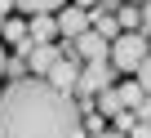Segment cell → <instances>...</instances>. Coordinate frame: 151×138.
I'll return each instance as SVG.
<instances>
[{
    "label": "cell",
    "mask_w": 151,
    "mask_h": 138,
    "mask_svg": "<svg viewBox=\"0 0 151 138\" xmlns=\"http://www.w3.org/2000/svg\"><path fill=\"white\" fill-rule=\"evenodd\" d=\"M98 107H102V116H120V111H124L120 98H116V89H102V94H98Z\"/></svg>",
    "instance_id": "cell-13"
},
{
    "label": "cell",
    "mask_w": 151,
    "mask_h": 138,
    "mask_svg": "<svg viewBox=\"0 0 151 138\" xmlns=\"http://www.w3.org/2000/svg\"><path fill=\"white\" fill-rule=\"evenodd\" d=\"M0 31H5V40H14V45H31V40H27V22H22V18L0 22Z\"/></svg>",
    "instance_id": "cell-11"
},
{
    "label": "cell",
    "mask_w": 151,
    "mask_h": 138,
    "mask_svg": "<svg viewBox=\"0 0 151 138\" xmlns=\"http://www.w3.org/2000/svg\"><path fill=\"white\" fill-rule=\"evenodd\" d=\"M14 9V0H0V22H5V14Z\"/></svg>",
    "instance_id": "cell-19"
},
{
    "label": "cell",
    "mask_w": 151,
    "mask_h": 138,
    "mask_svg": "<svg viewBox=\"0 0 151 138\" xmlns=\"http://www.w3.org/2000/svg\"><path fill=\"white\" fill-rule=\"evenodd\" d=\"M133 138H151V129H147V125L138 120V125H133Z\"/></svg>",
    "instance_id": "cell-17"
},
{
    "label": "cell",
    "mask_w": 151,
    "mask_h": 138,
    "mask_svg": "<svg viewBox=\"0 0 151 138\" xmlns=\"http://www.w3.org/2000/svg\"><path fill=\"white\" fill-rule=\"evenodd\" d=\"M147 53H151V40H147L142 31H120V36L111 40V49H107V58H111L116 72H133Z\"/></svg>",
    "instance_id": "cell-2"
},
{
    "label": "cell",
    "mask_w": 151,
    "mask_h": 138,
    "mask_svg": "<svg viewBox=\"0 0 151 138\" xmlns=\"http://www.w3.org/2000/svg\"><path fill=\"white\" fill-rule=\"evenodd\" d=\"M0 138H85L80 107L45 76H22L0 94Z\"/></svg>",
    "instance_id": "cell-1"
},
{
    "label": "cell",
    "mask_w": 151,
    "mask_h": 138,
    "mask_svg": "<svg viewBox=\"0 0 151 138\" xmlns=\"http://www.w3.org/2000/svg\"><path fill=\"white\" fill-rule=\"evenodd\" d=\"M45 80H49L53 89H62V94H71L76 85H80V67H76L71 58H58V62L49 67V72H45Z\"/></svg>",
    "instance_id": "cell-4"
},
{
    "label": "cell",
    "mask_w": 151,
    "mask_h": 138,
    "mask_svg": "<svg viewBox=\"0 0 151 138\" xmlns=\"http://www.w3.org/2000/svg\"><path fill=\"white\" fill-rule=\"evenodd\" d=\"M22 53H27V67H31V76H45L49 67L62 58V49H53V45H22Z\"/></svg>",
    "instance_id": "cell-6"
},
{
    "label": "cell",
    "mask_w": 151,
    "mask_h": 138,
    "mask_svg": "<svg viewBox=\"0 0 151 138\" xmlns=\"http://www.w3.org/2000/svg\"><path fill=\"white\" fill-rule=\"evenodd\" d=\"M116 98H120V107H124V111H138V103H142L147 94H142V85H138V80H124V85H116Z\"/></svg>",
    "instance_id": "cell-9"
},
{
    "label": "cell",
    "mask_w": 151,
    "mask_h": 138,
    "mask_svg": "<svg viewBox=\"0 0 151 138\" xmlns=\"http://www.w3.org/2000/svg\"><path fill=\"white\" fill-rule=\"evenodd\" d=\"M53 22H58V31H62V36H71V40H76L80 31H89V9H76V5H62Z\"/></svg>",
    "instance_id": "cell-5"
},
{
    "label": "cell",
    "mask_w": 151,
    "mask_h": 138,
    "mask_svg": "<svg viewBox=\"0 0 151 138\" xmlns=\"http://www.w3.org/2000/svg\"><path fill=\"white\" fill-rule=\"evenodd\" d=\"M133 80L142 85V94H151V53H147V58H142V62L133 67Z\"/></svg>",
    "instance_id": "cell-14"
},
{
    "label": "cell",
    "mask_w": 151,
    "mask_h": 138,
    "mask_svg": "<svg viewBox=\"0 0 151 138\" xmlns=\"http://www.w3.org/2000/svg\"><path fill=\"white\" fill-rule=\"evenodd\" d=\"M93 138H124V134H111V129H98Z\"/></svg>",
    "instance_id": "cell-20"
},
{
    "label": "cell",
    "mask_w": 151,
    "mask_h": 138,
    "mask_svg": "<svg viewBox=\"0 0 151 138\" xmlns=\"http://www.w3.org/2000/svg\"><path fill=\"white\" fill-rule=\"evenodd\" d=\"M138 14H142V27H151V0H147V5H142Z\"/></svg>",
    "instance_id": "cell-16"
},
{
    "label": "cell",
    "mask_w": 151,
    "mask_h": 138,
    "mask_svg": "<svg viewBox=\"0 0 151 138\" xmlns=\"http://www.w3.org/2000/svg\"><path fill=\"white\" fill-rule=\"evenodd\" d=\"M9 72V58H5V45H0V76Z\"/></svg>",
    "instance_id": "cell-18"
},
{
    "label": "cell",
    "mask_w": 151,
    "mask_h": 138,
    "mask_svg": "<svg viewBox=\"0 0 151 138\" xmlns=\"http://www.w3.org/2000/svg\"><path fill=\"white\" fill-rule=\"evenodd\" d=\"M76 89H89V94L111 89V62H107V58H89V62L80 67V85H76Z\"/></svg>",
    "instance_id": "cell-3"
},
{
    "label": "cell",
    "mask_w": 151,
    "mask_h": 138,
    "mask_svg": "<svg viewBox=\"0 0 151 138\" xmlns=\"http://www.w3.org/2000/svg\"><path fill=\"white\" fill-rule=\"evenodd\" d=\"M133 116H138V120H142V125H147V129H151V94H147V98H142V103H138V111H133Z\"/></svg>",
    "instance_id": "cell-15"
},
{
    "label": "cell",
    "mask_w": 151,
    "mask_h": 138,
    "mask_svg": "<svg viewBox=\"0 0 151 138\" xmlns=\"http://www.w3.org/2000/svg\"><path fill=\"white\" fill-rule=\"evenodd\" d=\"M107 49H111V40L98 36V31H80V36H76V53H80L85 62L89 58H107Z\"/></svg>",
    "instance_id": "cell-7"
},
{
    "label": "cell",
    "mask_w": 151,
    "mask_h": 138,
    "mask_svg": "<svg viewBox=\"0 0 151 138\" xmlns=\"http://www.w3.org/2000/svg\"><path fill=\"white\" fill-rule=\"evenodd\" d=\"M53 36H58L53 14H36V18H31V27H27V40H31V45H49Z\"/></svg>",
    "instance_id": "cell-8"
},
{
    "label": "cell",
    "mask_w": 151,
    "mask_h": 138,
    "mask_svg": "<svg viewBox=\"0 0 151 138\" xmlns=\"http://www.w3.org/2000/svg\"><path fill=\"white\" fill-rule=\"evenodd\" d=\"M116 22H120V31H133V27H142V14H138V5H124V9L116 14Z\"/></svg>",
    "instance_id": "cell-12"
},
{
    "label": "cell",
    "mask_w": 151,
    "mask_h": 138,
    "mask_svg": "<svg viewBox=\"0 0 151 138\" xmlns=\"http://www.w3.org/2000/svg\"><path fill=\"white\" fill-rule=\"evenodd\" d=\"M76 9H93V0H76Z\"/></svg>",
    "instance_id": "cell-21"
},
{
    "label": "cell",
    "mask_w": 151,
    "mask_h": 138,
    "mask_svg": "<svg viewBox=\"0 0 151 138\" xmlns=\"http://www.w3.org/2000/svg\"><path fill=\"white\" fill-rule=\"evenodd\" d=\"M14 5H18L22 14H31V18H36V14H58L67 0H14Z\"/></svg>",
    "instance_id": "cell-10"
}]
</instances>
